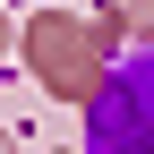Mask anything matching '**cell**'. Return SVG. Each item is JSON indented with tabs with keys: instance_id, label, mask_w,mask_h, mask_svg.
<instances>
[{
	"instance_id": "1",
	"label": "cell",
	"mask_w": 154,
	"mask_h": 154,
	"mask_svg": "<svg viewBox=\"0 0 154 154\" xmlns=\"http://www.w3.org/2000/svg\"><path fill=\"white\" fill-rule=\"evenodd\" d=\"M94 154H154V60H128L94 94Z\"/></svg>"
}]
</instances>
